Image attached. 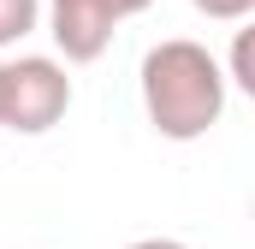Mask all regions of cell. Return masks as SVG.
I'll return each instance as SVG.
<instances>
[{"label":"cell","mask_w":255,"mask_h":249,"mask_svg":"<svg viewBox=\"0 0 255 249\" xmlns=\"http://www.w3.org/2000/svg\"><path fill=\"white\" fill-rule=\"evenodd\" d=\"M142 113L166 142H196L226 113V65L190 36H166L142 54Z\"/></svg>","instance_id":"1"},{"label":"cell","mask_w":255,"mask_h":249,"mask_svg":"<svg viewBox=\"0 0 255 249\" xmlns=\"http://www.w3.org/2000/svg\"><path fill=\"white\" fill-rule=\"evenodd\" d=\"M125 249H190V244H178V238H136V244H125Z\"/></svg>","instance_id":"7"},{"label":"cell","mask_w":255,"mask_h":249,"mask_svg":"<svg viewBox=\"0 0 255 249\" xmlns=\"http://www.w3.org/2000/svg\"><path fill=\"white\" fill-rule=\"evenodd\" d=\"M148 6L154 0H48V36L65 54V65H89L107 54L113 30Z\"/></svg>","instance_id":"3"},{"label":"cell","mask_w":255,"mask_h":249,"mask_svg":"<svg viewBox=\"0 0 255 249\" xmlns=\"http://www.w3.org/2000/svg\"><path fill=\"white\" fill-rule=\"evenodd\" d=\"M226 83H238V89H250V95H255V77H250V30H238V48H232V71H226Z\"/></svg>","instance_id":"6"},{"label":"cell","mask_w":255,"mask_h":249,"mask_svg":"<svg viewBox=\"0 0 255 249\" xmlns=\"http://www.w3.org/2000/svg\"><path fill=\"white\" fill-rule=\"evenodd\" d=\"M71 107V77L48 54H18L0 65V130L18 136H42L54 130Z\"/></svg>","instance_id":"2"},{"label":"cell","mask_w":255,"mask_h":249,"mask_svg":"<svg viewBox=\"0 0 255 249\" xmlns=\"http://www.w3.org/2000/svg\"><path fill=\"white\" fill-rule=\"evenodd\" d=\"M202 18H214V24H244L255 12V0H190Z\"/></svg>","instance_id":"5"},{"label":"cell","mask_w":255,"mask_h":249,"mask_svg":"<svg viewBox=\"0 0 255 249\" xmlns=\"http://www.w3.org/2000/svg\"><path fill=\"white\" fill-rule=\"evenodd\" d=\"M42 24V0H0V48H18Z\"/></svg>","instance_id":"4"}]
</instances>
